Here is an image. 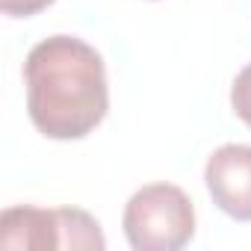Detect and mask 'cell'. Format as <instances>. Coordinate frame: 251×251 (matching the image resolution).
Masks as SVG:
<instances>
[{
    "instance_id": "6da1fadb",
    "label": "cell",
    "mask_w": 251,
    "mask_h": 251,
    "mask_svg": "<svg viewBox=\"0 0 251 251\" xmlns=\"http://www.w3.org/2000/svg\"><path fill=\"white\" fill-rule=\"evenodd\" d=\"M27 112L33 127L56 142L86 139L109 109L103 56L77 36H50L24 59Z\"/></svg>"
},
{
    "instance_id": "3957f363",
    "label": "cell",
    "mask_w": 251,
    "mask_h": 251,
    "mask_svg": "<svg viewBox=\"0 0 251 251\" xmlns=\"http://www.w3.org/2000/svg\"><path fill=\"white\" fill-rule=\"evenodd\" d=\"M121 227L133 251H180L195 236L192 198L175 183H148L127 198Z\"/></svg>"
},
{
    "instance_id": "5b68a950",
    "label": "cell",
    "mask_w": 251,
    "mask_h": 251,
    "mask_svg": "<svg viewBox=\"0 0 251 251\" xmlns=\"http://www.w3.org/2000/svg\"><path fill=\"white\" fill-rule=\"evenodd\" d=\"M230 109L239 121H245L251 127V62L233 77V86H230Z\"/></svg>"
},
{
    "instance_id": "8992f818",
    "label": "cell",
    "mask_w": 251,
    "mask_h": 251,
    "mask_svg": "<svg viewBox=\"0 0 251 251\" xmlns=\"http://www.w3.org/2000/svg\"><path fill=\"white\" fill-rule=\"evenodd\" d=\"M56 0H0V12L9 18H33Z\"/></svg>"
},
{
    "instance_id": "277c9868",
    "label": "cell",
    "mask_w": 251,
    "mask_h": 251,
    "mask_svg": "<svg viewBox=\"0 0 251 251\" xmlns=\"http://www.w3.org/2000/svg\"><path fill=\"white\" fill-rule=\"evenodd\" d=\"M213 204L233 222H251V145H219L204 166Z\"/></svg>"
},
{
    "instance_id": "7a4b0ae2",
    "label": "cell",
    "mask_w": 251,
    "mask_h": 251,
    "mask_svg": "<svg viewBox=\"0 0 251 251\" xmlns=\"http://www.w3.org/2000/svg\"><path fill=\"white\" fill-rule=\"evenodd\" d=\"M3 251H103L100 222L80 207L18 204L0 213Z\"/></svg>"
}]
</instances>
